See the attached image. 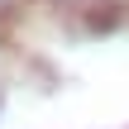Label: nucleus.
<instances>
[{"label":"nucleus","mask_w":129,"mask_h":129,"mask_svg":"<svg viewBox=\"0 0 129 129\" xmlns=\"http://www.w3.org/2000/svg\"><path fill=\"white\" fill-rule=\"evenodd\" d=\"M10 5H14V0H0V14H10Z\"/></svg>","instance_id":"1"}]
</instances>
